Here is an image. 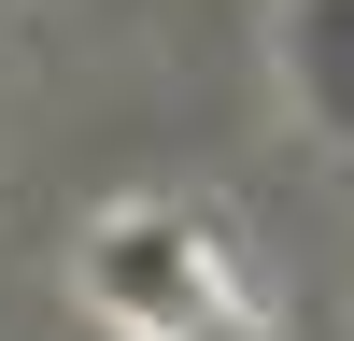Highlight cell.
<instances>
[{"mask_svg": "<svg viewBox=\"0 0 354 341\" xmlns=\"http://www.w3.org/2000/svg\"><path fill=\"white\" fill-rule=\"evenodd\" d=\"M85 299L128 341H255L241 270H227V242L198 213H113L100 242H85Z\"/></svg>", "mask_w": 354, "mask_h": 341, "instance_id": "cell-1", "label": "cell"}]
</instances>
